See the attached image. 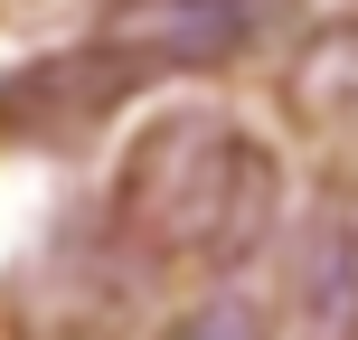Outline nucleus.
Here are the masks:
<instances>
[{
	"label": "nucleus",
	"mask_w": 358,
	"mask_h": 340,
	"mask_svg": "<svg viewBox=\"0 0 358 340\" xmlns=\"http://www.w3.org/2000/svg\"><path fill=\"white\" fill-rule=\"evenodd\" d=\"M113 227L151 265H236L273 227V151L227 114H161L113 170Z\"/></svg>",
	"instance_id": "nucleus-1"
},
{
	"label": "nucleus",
	"mask_w": 358,
	"mask_h": 340,
	"mask_svg": "<svg viewBox=\"0 0 358 340\" xmlns=\"http://www.w3.org/2000/svg\"><path fill=\"white\" fill-rule=\"evenodd\" d=\"M170 340H255V322H245V312H189Z\"/></svg>",
	"instance_id": "nucleus-3"
},
{
	"label": "nucleus",
	"mask_w": 358,
	"mask_h": 340,
	"mask_svg": "<svg viewBox=\"0 0 358 340\" xmlns=\"http://www.w3.org/2000/svg\"><path fill=\"white\" fill-rule=\"evenodd\" d=\"M245 0H113L94 29V67L113 86L132 76H179V67H217L245 48Z\"/></svg>",
	"instance_id": "nucleus-2"
}]
</instances>
